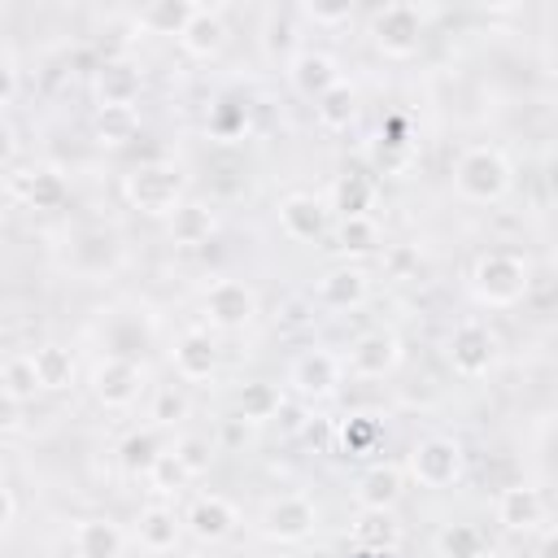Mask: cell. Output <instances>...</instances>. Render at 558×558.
<instances>
[{"mask_svg": "<svg viewBox=\"0 0 558 558\" xmlns=\"http://www.w3.org/2000/svg\"><path fill=\"white\" fill-rule=\"evenodd\" d=\"M122 201L148 218H170L187 201V179L174 161H140L122 174Z\"/></svg>", "mask_w": 558, "mask_h": 558, "instance_id": "obj_1", "label": "cell"}, {"mask_svg": "<svg viewBox=\"0 0 558 558\" xmlns=\"http://www.w3.org/2000/svg\"><path fill=\"white\" fill-rule=\"evenodd\" d=\"M510 183H514V166H510V157H506L501 148H493V144H471V148L453 161V187H458V196L471 201V205H493V201H501V196L510 192Z\"/></svg>", "mask_w": 558, "mask_h": 558, "instance_id": "obj_2", "label": "cell"}, {"mask_svg": "<svg viewBox=\"0 0 558 558\" xmlns=\"http://www.w3.org/2000/svg\"><path fill=\"white\" fill-rule=\"evenodd\" d=\"M532 288V266L519 253H484L471 266V296L488 310H510L527 296Z\"/></svg>", "mask_w": 558, "mask_h": 558, "instance_id": "obj_3", "label": "cell"}, {"mask_svg": "<svg viewBox=\"0 0 558 558\" xmlns=\"http://www.w3.org/2000/svg\"><path fill=\"white\" fill-rule=\"evenodd\" d=\"M462 466H466V453L453 436H423V440H414V449L405 458V475L432 493L453 488L462 480Z\"/></svg>", "mask_w": 558, "mask_h": 558, "instance_id": "obj_4", "label": "cell"}, {"mask_svg": "<svg viewBox=\"0 0 558 558\" xmlns=\"http://www.w3.org/2000/svg\"><path fill=\"white\" fill-rule=\"evenodd\" d=\"M423 26H427V13L418 4H384L375 17H371V44L388 57V61H410L418 48H423Z\"/></svg>", "mask_w": 558, "mask_h": 558, "instance_id": "obj_5", "label": "cell"}, {"mask_svg": "<svg viewBox=\"0 0 558 558\" xmlns=\"http://www.w3.org/2000/svg\"><path fill=\"white\" fill-rule=\"evenodd\" d=\"M318 527V506L305 497V493H283V497H270L262 506V519H257V532L270 541V545H301L310 541Z\"/></svg>", "mask_w": 558, "mask_h": 558, "instance_id": "obj_6", "label": "cell"}, {"mask_svg": "<svg viewBox=\"0 0 558 558\" xmlns=\"http://www.w3.org/2000/svg\"><path fill=\"white\" fill-rule=\"evenodd\" d=\"M445 357H449L453 375H462V379L488 375L497 366V336H493V327L480 323V318H462L449 331V340H445Z\"/></svg>", "mask_w": 558, "mask_h": 558, "instance_id": "obj_7", "label": "cell"}, {"mask_svg": "<svg viewBox=\"0 0 558 558\" xmlns=\"http://www.w3.org/2000/svg\"><path fill=\"white\" fill-rule=\"evenodd\" d=\"M288 384L301 401H327L344 384V357H336L331 349H305V353L292 357Z\"/></svg>", "mask_w": 558, "mask_h": 558, "instance_id": "obj_8", "label": "cell"}, {"mask_svg": "<svg viewBox=\"0 0 558 558\" xmlns=\"http://www.w3.org/2000/svg\"><path fill=\"white\" fill-rule=\"evenodd\" d=\"M144 384H148V375H144V366H140L135 357L109 353V357H100V362L92 366V397H96L105 410H126V405H135L140 392H144Z\"/></svg>", "mask_w": 558, "mask_h": 558, "instance_id": "obj_9", "label": "cell"}, {"mask_svg": "<svg viewBox=\"0 0 558 558\" xmlns=\"http://www.w3.org/2000/svg\"><path fill=\"white\" fill-rule=\"evenodd\" d=\"M401 357H405L401 336L375 327V331H362V336L349 344V353H344V375H353V379H388V375L401 366Z\"/></svg>", "mask_w": 558, "mask_h": 558, "instance_id": "obj_10", "label": "cell"}, {"mask_svg": "<svg viewBox=\"0 0 558 558\" xmlns=\"http://www.w3.org/2000/svg\"><path fill=\"white\" fill-rule=\"evenodd\" d=\"M205 318L218 331H240L257 318V288L244 279H214L205 292Z\"/></svg>", "mask_w": 558, "mask_h": 558, "instance_id": "obj_11", "label": "cell"}, {"mask_svg": "<svg viewBox=\"0 0 558 558\" xmlns=\"http://www.w3.org/2000/svg\"><path fill=\"white\" fill-rule=\"evenodd\" d=\"M344 74H340V61L323 48H301L288 57V87L305 100H323L331 87H340Z\"/></svg>", "mask_w": 558, "mask_h": 558, "instance_id": "obj_12", "label": "cell"}, {"mask_svg": "<svg viewBox=\"0 0 558 558\" xmlns=\"http://www.w3.org/2000/svg\"><path fill=\"white\" fill-rule=\"evenodd\" d=\"M92 92H96V109H113V105L135 109V100H140V92H144V70H140L135 61H126V57H109V61H100V70H96Z\"/></svg>", "mask_w": 558, "mask_h": 558, "instance_id": "obj_13", "label": "cell"}, {"mask_svg": "<svg viewBox=\"0 0 558 558\" xmlns=\"http://www.w3.org/2000/svg\"><path fill=\"white\" fill-rule=\"evenodd\" d=\"M9 192L13 196H22L31 209H39V214H52V209H61L65 201H70V183H65V174L57 170V166H31V170H13L9 174Z\"/></svg>", "mask_w": 558, "mask_h": 558, "instance_id": "obj_14", "label": "cell"}, {"mask_svg": "<svg viewBox=\"0 0 558 558\" xmlns=\"http://www.w3.org/2000/svg\"><path fill=\"white\" fill-rule=\"evenodd\" d=\"M183 523H187V536H196L201 545H218V541H227L240 527V510L227 497H218V493H201L187 506Z\"/></svg>", "mask_w": 558, "mask_h": 558, "instance_id": "obj_15", "label": "cell"}, {"mask_svg": "<svg viewBox=\"0 0 558 558\" xmlns=\"http://www.w3.org/2000/svg\"><path fill=\"white\" fill-rule=\"evenodd\" d=\"M493 514H497V523H501L506 532L527 536V532H536V527L545 523V497H541V488H532V484H510V488H501Z\"/></svg>", "mask_w": 558, "mask_h": 558, "instance_id": "obj_16", "label": "cell"}, {"mask_svg": "<svg viewBox=\"0 0 558 558\" xmlns=\"http://www.w3.org/2000/svg\"><path fill=\"white\" fill-rule=\"evenodd\" d=\"M279 231L296 244H314L327 231V205L310 192H288L279 201Z\"/></svg>", "mask_w": 558, "mask_h": 558, "instance_id": "obj_17", "label": "cell"}, {"mask_svg": "<svg viewBox=\"0 0 558 558\" xmlns=\"http://www.w3.org/2000/svg\"><path fill=\"white\" fill-rule=\"evenodd\" d=\"M314 296H318V305H323V310H357V305L371 296V279H366V270H362V266L344 262V266L323 270V279H318Z\"/></svg>", "mask_w": 558, "mask_h": 558, "instance_id": "obj_18", "label": "cell"}, {"mask_svg": "<svg viewBox=\"0 0 558 558\" xmlns=\"http://www.w3.org/2000/svg\"><path fill=\"white\" fill-rule=\"evenodd\" d=\"M170 362H174V375L187 379V384H205L218 375V344L209 331H183L170 349Z\"/></svg>", "mask_w": 558, "mask_h": 558, "instance_id": "obj_19", "label": "cell"}, {"mask_svg": "<svg viewBox=\"0 0 558 558\" xmlns=\"http://www.w3.org/2000/svg\"><path fill=\"white\" fill-rule=\"evenodd\" d=\"M401 493H405V471L392 462H375L357 475L353 501H357V510H397Z\"/></svg>", "mask_w": 558, "mask_h": 558, "instance_id": "obj_20", "label": "cell"}, {"mask_svg": "<svg viewBox=\"0 0 558 558\" xmlns=\"http://www.w3.org/2000/svg\"><path fill=\"white\" fill-rule=\"evenodd\" d=\"M183 532H187V523H183L170 506H161V501L144 506L140 519H135V541H140V549H148V554H174L179 541H183Z\"/></svg>", "mask_w": 558, "mask_h": 558, "instance_id": "obj_21", "label": "cell"}, {"mask_svg": "<svg viewBox=\"0 0 558 558\" xmlns=\"http://www.w3.org/2000/svg\"><path fill=\"white\" fill-rule=\"evenodd\" d=\"M179 48L196 61H214L222 48H227V22H222V9H209L201 4L196 17L187 22V31L179 35Z\"/></svg>", "mask_w": 558, "mask_h": 558, "instance_id": "obj_22", "label": "cell"}, {"mask_svg": "<svg viewBox=\"0 0 558 558\" xmlns=\"http://www.w3.org/2000/svg\"><path fill=\"white\" fill-rule=\"evenodd\" d=\"M122 527L109 514H87L74 523V554L78 558H122Z\"/></svg>", "mask_w": 558, "mask_h": 558, "instance_id": "obj_23", "label": "cell"}, {"mask_svg": "<svg viewBox=\"0 0 558 558\" xmlns=\"http://www.w3.org/2000/svg\"><path fill=\"white\" fill-rule=\"evenodd\" d=\"M349 536L362 554H392L401 545V523L392 510H357Z\"/></svg>", "mask_w": 558, "mask_h": 558, "instance_id": "obj_24", "label": "cell"}, {"mask_svg": "<svg viewBox=\"0 0 558 558\" xmlns=\"http://www.w3.org/2000/svg\"><path fill=\"white\" fill-rule=\"evenodd\" d=\"M283 401H288L283 388L270 384V379H248V384H240V392H235V410H240V418L253 423V427L275 423L279 410H283Z\"/></svg>", "mask_w": 558, "mask_h": 558, "instance_id": "obj_25", "label": "cell"}, {"mask_svg": "<svg viewBox=\"0 0 558 558\" xmlns=\"http://www.w3.org/2000/svg\"><path fill=\"white\" fill-rule=\"evenodd\" d=\"M31 362H35V375H39V388H44V392H65V388L74 384L78 362H74V353H70L65 344H57V340L35 344V349H31Z\"/></svg>", "mask_w": 558, "mask_h": 558, "instance_id": "obj_26", "label": "cell"}, {"mask_svg": "<svg viewBox=\"0 0 558 558\" xmlns=\"http://www.w3.org/2000/svg\"><path fill=\"white\" fill-rule=\"evenodd\" d=\"M196 0H153V4H144L140 13H135V22L148 31V35H183L187 31V22L196 17Z\"/></svg>", "mask_w": 558, "mask_h": 558, "instance_id": "obj_27", "label": "cell"}, {"mask_svg": "<svg viewBox=\"0 0 558 558\" xmlns=\"http://www.w3.org/2000/svg\"><path fill=\"white\" fill-rule=\"evenodd\" d=\"M214 231H218V218H214V209L201 205V201H183V205L170 214V240L183 244V248L205 244Z\"/></svg>", "mask_w": 558, "mask_h": 558, "instance_id": "obj_28", "label": "cell"}, {"mask_svg": "<svg viewBox=\"0 0 558 558\" xmlns=\"http://www.w3.org/2000/svg\"><path fill=\"white\" fill-rule=\"evenodd\" d=\"M432 554L436 558H488V541L475 523H445L432 536Z\"/></svg>", "mask_w": 558, "mask_h": 558, "instance_id": "obj_29", "label": "cell"}, {"mask_svg": "<svg viewBox=\"0 0 558 558\" xmlns=\"http://www.w3.org/2000/svg\"><path fill=\"white\" fill-rule=\"evenodd\" d=\"M92 135H96L100 148H126V144L140 135V109H126V105L96 109V118H92Z\"/></svg>", "mask_w": 558, "mask_h": 558, "instance_id": "obj_30", "label": "cell"}, {"mask_svg": "<svg viewBox=\"0 0 558 558\" xmlns=\"http://www.w3.org/2000/svg\"><path fill=\"white\" fill-rule=\"evenodd\" d=\"M0 392H4V401H13V405H26V401H35V392H44L31 353L4 357V366H0Z\"/></svg>", "mask_w": 558, "mask_h": 558, "instance_id": "obj_31", "label": "cell"}, {"mask_svg": "<svg viewBox=\"0 0 558 558\" xmlns=\"http://www.w3.org/2000/svg\"><path fill=\"white\" fill-rule=\"evenodd\" d=\"M161 458H166V449H161V440H157L153 427L131 432V436L118 445V462H122L126 475H144V480H148V471H153Z\"/></svg>", "mask_w": 558, "mask_h": 558, "instance_id": "obj_32", "label": "cell"}, {"mask_svg": "<svg viewBox=\"0 0 558 558\" xmlns=\"http://www.w3.org/2000/svg\"><path fill=\"white\" fill-rule=\"evenodd\" d=\"M314 118H318L323 131H349L353 118H357V92L349 83L331 87L323 100H314Z\"/></svg>", "mask_w": 558, "mask_h": 558, "instance_id": "obj_33", "label": "cell"}, {"mask_svg": "<svg viewBox=\"0 0 558 558\" xmlns=\"http://www.w3.org/2000/svg\"><path fill=\"white\" fill-rule=\"evenodd\" d=\"M336 248H340L349 262L379 253V227H375V218H371V214H366V218H340V227H336Z\"/></svg>", "mask_w": 558, "mask_h": 558, "instance_id": "obj_34", "label": "cell"}, {"mask_svg": "<svg viewBox=\"0 0 558 558\" xmlns=\"http://www.w3.org/2000/svg\"><path fill=\"white\" fill-rule=\"evenodd\" d=\"M375 201V187L366 174H340L331 187V209H340V218H366Z\"/></svg>", "mask_w": 558, "mask_h": 558, "instance_id": "obj_35", "label": "cell"}, {"mask_svg": "<svg viewBox=\"0 0 558 558\" xmlns=\"http://www.w3.org/2000/svg\"><path fill=\"white\" fill-rule=\"evenodd\" d=\"M170 453H174V462L187 471V480H201V475L214 466V440H209V436H196V432H183Z\"/></svg>", "mask_w": 558, "mask_h": 558, "instance_id": "obj_36", "label": "cell"}, {"mask_svg": "<svg viewBox=\"0 0 558 558\" xmlns=\"http://www.w3.org/2000/svg\"><path fill=\"white\" fill-rule=\"evenodd\" d=\"M187 397L179 392V388H157L153 392V405H148V418H153V427H174V423H183L187 418Z\"/></svg>", "mask_w": 558, "mask_h": 558, "instance_id": "obj_37", "label": "cell"}, {"mask_svg": "<svg viewBox=\"0 0 558 558\" xmlns=\"http://www.w3.org/2000/svg\"><path fill=\"white\" fill-rule=\"evenodd\" d=\"M340 440H344L349 453H366V449L379 440V423H375L371 414H353V418L340 427Z\"/></svg>", "mask_w": 558, "mask_h": 558, "instance_id": "obj_38", "label": "cell"}, {"mask_svg": "<svg viewBox=\"0 0 558 558\" xmlns=\"http://www.w3.org/2000/svg\"><path fill=\"white\" fill-rule=\"evenodd\" d=\"M0 78H4V87H0V105L13 109V105H17V87H22V61H17V48H13V44L0 48Z\"/></svg>", "mask_w": 558, "mask_h": 558, "instance_id": "obj_39", "label": "cell"}, {"mask_svg": "<svg viewBox=\"0 0 558 558\" xmlns=\"http://www.w3.org/2000/svg\"><path fill=\"white\" fill-rule=\"evenodd\" d=\"M148 484H153V493H179V488L187 484V471L174 462V453H166V458L148 471Z\"/></svg>", "mask_w": 558, "mask_h": 558, "instance_id": "obj_40", "label": "cell"}, {"mask_svg": "<svg viewBox=\"0 0 558 558\" xmlns=\"http://www.w3.org/2000/svg\"><path fill=\"white\" fill-rule=\"evenodd\" d=\"M301 13L310 22H318V26H336V22H349L353 17V4H305Z\"/></svg>", "mask_w": 558, "mask_h": 558, "instance_id": "obj_41", "label": "cell"}, {"mask_svg": "<svg viewBox=\"0 0 558 558\" xmlns=\"http://www.w3.org/2000/svg\"><path fill=\"white\" fill-rule=\"evenodd\" d=\"M279 432L283 436H296V432H305V423H310V410L301 405V401H283V410H279Z\"/></svg>", "mask_w": 558, "mask_h": 558, "instance_id": "obj_42", "label": "cell"}, {"mask_svg": "<svg viewBox=\"0 0 558 558\" xmlns=\"http://www.w3.org/2000/svg\"><path fill=\"white\" fill-rule=\"evenodd\" d=\"M0 501H4L0 527H4V532H13V523H17V510H22V506H17V488H13V484H0Z\"/></svg>", "mask_w": 558, "mask_h": 558, "instance_id": "obj_43", "label": "cell"}, {"mask_svg": "<svg viewBox=\"0 0 558 558\" xmlns=\"http://www.w3.org/2000/svg\"><path fill=\"white\" fill-rule=\"evenodd\" d=\"M536 558H558V527H549V532L541 536V545H536Z\"/></svg>", "mask_w": 558, "mask_h": 558, "instance_id": "obj_44", "label": "cell"}, {"mask_svg": "<svg viewBox=\"0 0 558 558\" xmlns=\"http://www.w3.org/2000/svg\"><path fill=\"white\" fill-rule=\"evenodd\" d=\"M545 183H549V192L558 196V153L549 157V166H545Z\"/></svg>", "mask_w": 558, "mask_h": 558, "instance_id": "obj_45", "label": "cell"}, {"mask_svg": "<svg viewBox=\"0 0 558 558\" xmlns=\"http://www.w3.org/2000/svg\"><path fill=\"white\" fill-rule=\"evenodd\" d=\"M305 558H331V554H327V549H318V554H305Z\"/></svg>", "mask_w": 558, "mask_h": 558, "instance_id": "obj_46", "label": "cell"}]
</instances>
